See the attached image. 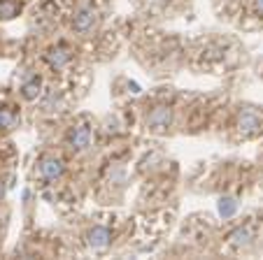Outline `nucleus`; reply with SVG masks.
Returning <instances> with one entry per match:
<instances>
[{
  "mask_svg": "<svg viewBox=\"0 0 263 260\" xmlns=\"http://www.w3.org/2000/svg\"><path fill=\"white\" fill-rule=\"evenodd\" d=\"M19 10L21 7L14 0H0V19H14L19 14Z\"/></svg>",
  "mask_w": 263,
  "mask_h": 260,
  "instance_id": "nucleus-10",
  "label": "nucleus"
},
{
  "mask_svg": "<svg viewBox=\"0 0 263 260\" xmlns=\"http://www.w3.org/2000/svg\"><path fill=\"white\" fill-rule=\"evenodd\" d=\"M252 239H254L252 226H240L229 235V244L235 246V249H247V246L252 244Z\"/></svg>",
  "mask_w": 263,
  "mask_h": 260,
  "instance_id": "nucleus-8",
  "label": "nucleus"
},
{
  "mask_svg": "<svg viewBox=\"0 0 263 260\" xmlns=\"http://www.w3.org/2000/svg\"><path fill=\"white\" fill-rule=\"evenodd\" d=\"M21 95H24V100H37L42 95V82L37 77L24 82L21 84Z\"/></svg>",
  "mask_w": 263,
  "mask_h": 260,
  "instance_id": "nucleus-9",
  "label": "nucleus"
},
{
  "mask_svg": "<svg viewBox=\"0 0 263 260\" xmlns=\"http://www.w3.org/2000/svg\"><path fill=\"white\" fill-rule=\"evenodd\" d=\"M238 133L242 135V137H254V135H258L263 130V123L261 118H258L256 112H252V109H245V112L238 114Z\"/></svg>",
  "mask_w": 263,
  "mask_h": 260,
  "instance_id": "nucleus-1",
  "label": "nucleus"
},
{
  "mask_svg": "<svg viewBox=\"0 0 263 260\" xmlns=\"http://www.w3.org/2000/svg\"><path fill=\"white\" fill-rule=\"evenodd\" d=\"M19 116H16L12 109H0V128H5V130H12L16 126Z\"/></svg>",
  "mask_w": 263,
  "mask_h": 260,
  "instance_id": "nucleus-12",
  "label": "nucleus"
},
{
  "mask_svg": "<svg viewBox=\"0 0 263 260\" xmlns=\"http://www.w3.org/2000/svg\"><path fill=\"white\" fill-rule=\"evenodd\" d=\"M96 26V12L91 10V7H80V10L74 12L72 16V30L80 35H86L91 33Z\"/></svg>",
  "mask_w": 263,
  "mask_h": 260,
  "instance_id": "nucleus-4",
  "label": "nucleus"
},
{
  "mask_svg": "<svg viewBox=\"0 0 263 260\" xmlns=\"http://www.w3.org/2000/svg\"><path fill=\"white\" fill-rule=\"evenodd\" d=\"M235 211H238V202H235L233 197H221V200H219V214H221L223 218H231Z\"/></svg>",
  "mask_w": 263,
  "mask_h": 260,
  "instance_id": "nucleus-11",
  "label": "nucleus"
},
{
  "mask_svg": "<svg viewBox=\"0 0 263 260\" xmlns=\"http://www.w3.org/2000/svg\"><path fill=\"white\" fill-rule=\"evenodd\" d=\"M254 10H256V14L263 16V0H254Z\"/></svg>",
  "mask_w": 263,
  "mask_h": 260,
  "instance_id": "nucleus-13",
  "label": "nucleus"
},
{
  "mask_svg": "<svg viewBox=\"0 0 263 260\" xmlns=\"http://www.w3.org/2000/svg\"><path fill=\"white\" fill-rule=\"evenodd\" d=\"M91 139H93V135H91L89 126H74V128H70L65 142H68V147L72 149V151L82 153V151H86V149L91 147Z\"/></svg>",
  "mask_w": 263,
  "mask_h": 260,
  "instance_id": "nucleus-2",
  "label": "nucleus"
},
{
  "mask_svg": "<svg viewBox=\"0 0 263 260\" xmlns=\"http://www.w3.org/2000/svg\"><path fill=\"white\" fill-rule=\"evenodd\" d=\"M63 172H65V167L59 158L47 156L37 163V177H40L42 182H56V179L63 177Z\"/></svg>",
  "mask_w": 263,
  "mask_h": 260,
  "instance_id": "nucleus-3",
  "label": "nucleus"
},
{
  "mask_svg": "<svg viewBox=\"0 0 263 260\" xmlns=\"http://www.w3.org/2000/svg\"><path fill=\"white\" fill-rule=\"evenodd\" d=\"M170 123H173V112L165 105H159L147 114V128H152V130H165V128H170Z\"/></svg>",
  "mask_w": 263,
  "mask_h": 260,
  "instance_id": "nucleus-5",
  "label": "nucleus"
},
{
  "mask_svg": "<svg viewBox=\"0 0 263 260\" xmlns=\"http://www.w3.org/2000/svg\"><path fill=\"white\" fill-rule=\"evenodd\" d=\"M70 61H72V51H70L65 45L51 47V49L47 51V63H49L54 70H63Z\"/></svg>",
  "mask_w": 263,
  "mask_h": 260,
  "instance_id": "nucleus-7",
  "label": "nucleus"
},
{
  "mask_svg": "<svg viewBox=\"0 0 263 260\" xmlns=\"http://www.w3.org/2000/svg\"><path fill=\"white\" fill-rule=\"evenodd\" d=\"M86 244H89V249H93V251H105L109 244H112V230L105 226L91 228L89 235H86Z\"/></svg>",
  "mask_w": 263,
  "mask_h": 260,
  "instance_id": "nucleus-6",
  "label": "nucleus"
}]
</instances>
